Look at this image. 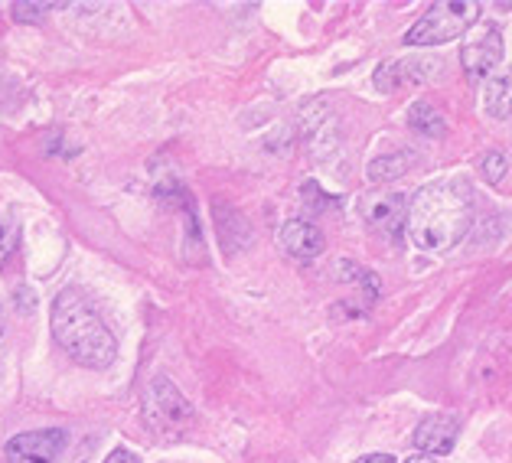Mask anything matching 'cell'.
Here are the masks:
<instances>
[{
    "instance_id": "3957f363",
    "label": "cell",
    "mask_w": 512,
    "mask_h": 463,
    "mask_svg": "<svg viewBox=\"0 0 512 463\" xmlns=\"http://www.w3.org/2000/svg\"><path fill=\"white\" fill-rule=\"evenodd\" d=\"M483 7L477 0H444L434 4L415 27L405 33L408 46H437V43H451L460 33H467L473 23L480 20Z\"/></svg>"
},
{
    "instance_id": "d6986e66",
    "label": "cell",
    "mask_w": 512,
    "mask_h": 463,
    "mask_svg": "<svg viewBox=\"0 0 512 463\" xmlns=\"http://www.w3.org/2000/svg\"><path fill=\"white\" fill-rule=\"evenodd\" d=\"M4 346H7V323L4 314H0V356H4Z\"/></svg>"
},
{
    "instance_id": "8fae6325",
    "label": "cell",
    "mask_w": 512,
    "mask_h": 463,
    "mask_svg": "<svg viewBox=\"0 0 512 463\" xmlns=\"http://www.w3.org/2000/svg\"><path fill=\"white\" fill-rule=\"evenodd\" d=\"M486 115L496 121H512V69L486 85Z\"/></svg>"
},
{
    "instance_id": "6da1fadb",
    "label": "cell",
    "mask_w": 512,
    "mask_h": 463,
    "mask_svg": "<svg viewBox=\"0 0 512 463\" xmlns=\"http://www.w3.org/2000/svg\"><path fill=\"white\" fill-rule=\"evenodd\" d=\"M473 222V196L470 186L460 180L428 183L408 199L405 235L421 252H444L467 235Z\"/></svg>"
},
{
    "instance_id": "4fadbf2b",
    "label": "cell",
    "mask_w": 512,
    "mask_h": 463,
    "mask_svg": "<svg viewBox=\"0 0 512 463\" xmlns=\"http://www.w3.org/2000/svg\"><path fill=\"white\" fill-rule=\"evenodd\" d=\"M20 242V222L14 212H0V265L14 255V248Z\"/></svg>"
},
{
    "instance_id": "52a82bcc",
    "label": "cell",
    "mask_w": 512,
    "mask_h": 463,
    "mask_svg": "<svg viewBox=\"0 0 512 463\" xmlns=\"http://www.w3.org/2000/svg\"><path fill=\"white\" fill-rule=\"evenodd\" d=\"M457 441V418L454 415H431L415 428V447L428 457L451 454Z\"/></svg>"
},
{
    "instance_id": "ba28073f",
    "label": "cell",
    "mask_w": 512,
    "mask_h": 463,
    "mask_svg": "<svg viewBox=\"0 0 512 463\" xmlns=\"http://www.w3.org/2000/svg\"><path fill=\"white\" fill-rule=\"evenodd\" d=\"M323 245H327V239H323V232L317 229L314 222H307V219H291V222H284V229H281V248L291 258H317L323 252Z\"/></svg>"
},
{
    "instance_id": "9c48e42d",
    "label": "cell",
    "mask_w": 512,
    "mask_h": 463,
    "mask_svg": "<svg viewBox=\"0 0 512 463\" xmlns=\"http://www.w3.org/2000/svg\"><path fill=\"white\" fill-rule=\"evenodd\" d=\"M460 59H464V69L473 79H483V75H490V69H496L499 62H503V36H499V30H490L486 36H480L477 43L464 46Z\"/></svg>"
},
{
    "instance_id": "ffe728a7",
    "label": "cell",
    "mask_w": 512,
    "mask_h": 463,
    "mask_svg": "<svg viewBox=\"0 0 512 463\" xmlns=\"http://www.w3.org/2000/svg\"><path fill=\"white\" fill-rule=\"evenodd\" d=\"M405 463H441V460H437V457H424V454H421V457H408Z\"/></svg>"
},
{
    "instance_id": "2e32d148",
    "label": "cell",
    "mask_w": 512,
    "mask_h": 463,
    "mask_svg": "<svg viewBox=\"0 0 512 463\" xmlns=\"http://www.w3.org/2000/svg\"><path fill=\"white\" fill-rule=\"evenodd\" d=\"M46 10H49V4H27V0H20V4H14V17L30 23V20H40Z\"/></svg>"
},
{
    "instance_id": "30bf717a",
    "label": "cell",
    "mask_w": 512,
    "mask_h": 463,
    "mask_svg": "<svg viewBox=\"0 0 512 463\" xmlns=\"http://www.w3.org/2000/svg\"><path fill=\"white\" fill-rule=\"evenodd\" d=\"M434 69V62L431 59H392V62H382V66L376 69V85H379V92H395V85L398 82H405V79H424Z\"/></svg>"
},
{
    "instance_id": "ac0fdd59",
    "label": "cell",
    "mask_w": 512,
    "mask_h": 463,
    "mask_svg": "<svg viewBox=\"0 0 512 463\" xmlns=\"http://www.w3.org/2000/svg\"><path fill=\"white\" fill-rule=\"evenodd\" d=\"M359 463H395L392 454H369V457H362Z\"/></svg>"
},
{
    "instance_id": "7a4b0ae2",
    "label": "cell",
    "mask_w": 512,
    "mask_h": 463,
    "mask_svg": "<svg viewBox=\"0 0 512 463\" xmlns=\"http://www.w3.org/2000/svg\"><path fill=\"white\" fill-rule=\"evenodd\" d=\"M53 333L59 346L89 369H108L118 359V340L89 304V297L76 287L62 291L53 304Z\"/></svg>"
},
{
    "instance_id": "e0dca14e",
    "label": "cell",
    "mask_w": 512,
    "mask_h": 463,
    "mask_svg": "<svg viewBox=\"0 0 512 463\" xmlns=\"http://www.w3.org/2000/svg\"><path fill=\"white\" fill-rule=\"evenodd\" d=\"M105 463H141V460H137V454H131V450L118 447V450H111V454L105 457Z\"/></svg>"
},
{
    "instance_id": "8992f818",
    "label": "cell",
    "mask_w": 512,
    "mask_h": 463,
    "mask_svg": "<svg viewBox=\"0 0 512 463\" xmlns=\"http://www.w3.org/2000/svg\"><path fill=\"white\" fill-rule=\"evenodd\" d=\"M362 219H366L376 232H385L398 239L405 232V219H408V199L398 193H372L362 199Z\"/></svg>"
},
{
    "instance_id": "277c9868",
    "label": "cell",
    "mask_w": 512,
    "mask_h": 463,
    "mask_svg": "<svg viewBox=\"0 0 512 463\" xmlns=\"http://www.w3.org/2000/svg\"><path fill=\"white\" fill-rule=\"evenodd\" d=\"M144 418L154 431H180L193 418L190 402L180 395V389L167 379H154V385L144 395Z\"/></svg>"
},
{
    "instance_id": "7c38bea8",
    "label": "cell",
    "mask_w": 512,
    "mask_h": 463,
    "mask_svg": "<svg viewBox=\"0 0 512 463\" xmlns=\"http://www.w3.org/2000/svg\"><path fill=\"white\" fill-rule=\"evenodd\" d=\"M408 124H411L415 131H421L424 137H441V134L447 131V124H444V118H441V111H437L434 105H428V102L411 105V111H408Z\"/></svg>"
},
{
    "instance_id": "5bb4252c",
    "label": "cell",
    "mask_w": 512,
    "mask_h": 463,
    "mask_svg": "<svg viewBox=\"0 0 512 463\" xmlns=\"http://www.w3.org/2000/svg\"><path fill=\"white\" fill-rule=\"evenodd\" d=\"M405 164H408V157L405 154H395V157H379V160H372V170H369V177L372 180H392V177H402L405 173Z\"/></svg>"
},
{
    "instance_id": "5b68a950",
    "label": "cell",
    "mask_w": 512,
    "mask_h": 463,
    "mask_svg": "<svg viewBox=\"0 0 512 463\" xmlns=\"http://www.w3.org/2000/svg\"><path fill=\"white\" fill-rule=\"evenodd\" d=\"M62 444H66V431H27L7 441V463H53L59 457Z\"/></svg>"
},
{
    "instance_id": "9a60e30c",
    "label": "cell",
    "mask_w": 512,
    "mask_h": 463,
    "mask_svg": "<svg viewBox=\"0 0 512 463\" xmlns=\"http://www.w3.org/2000/svg\"><path fill=\"white\" fill-rule=\"evenodd\" d=\"M480 164H483V177L490 180V183H499V180H503V173H506V160H503V154H496V150H493V154H486V157L480 160Z\"/></svg>"
}]
</instances>
